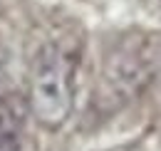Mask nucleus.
Here are the masks:
<instances>
[{
	"label": "nucleus",
	"mask_w": 161,
	"mask_h": 151,
	"mask_svg": "<svg viewBox=\"0 0 161 151\" xmlns=\"http://www.w3.org/2000/svg\"><path fill=\"white\" fill-rule=\"evenodd\" d=\"M22 109L15 99H0V151H20Z\"/></svg>",
	"instance_id": "2"
},
{
	"label": "nucleus",
	"mask_w": 161,
	"mask_h": 151,
	"mask_svg": "<svg viewBox=\"0 0 161 151\" xmlns=\"http://www.w3.org/2000/svg\"><path fill=\"white\" fill-rule=\"evenodd\" d=\"M77 67L69 52L60 45H45L30 70L27 107L35 121L45 129H60L75 109Z\"/></svg>",
	"instance_id": "1"
},
{
	"label": "nucleus",
	"mask_w": 161,
	"mask_h": 151,
	"mask_svg": "<svg viewBox=\"0 0 161 151\" xmlns=\"http://www.w3.org/2000/svg\"><path fill=\"white\" fill-rule=\"evenodd\" d=\"M0 64H3V62H0Z\"/></svg>",
	"instance_id": "3"
}]
</instances>
